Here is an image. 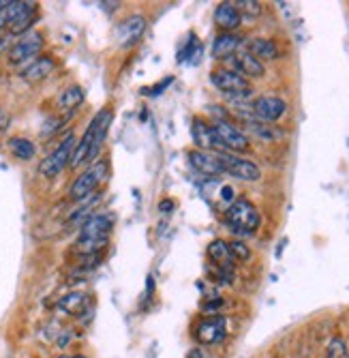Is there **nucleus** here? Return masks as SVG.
<instances>
[{
    "label": "nucleus",
    "mask_w": 349,
    "mask_h": 358,
    "mask_svg": "<svg viewBox=\"0 0 349 358\" xmlns=\"http://www.w3.org/2000/svg\"><path fill=\"white\" fill-rule=\"evenodd\" d=\"M114 227V217L112 215H92L80 225L77 234V251L82 255L97 253L105 249L110 243V234Z\"/></svg>",
    "instance_id": "f257e3e1"
},
{
    "label": "nucleus",
    "mask_w": 349,
    "mask_h": 358,
    "mask_svg": "<svg viewBox=\"0 0 349 358\" xmlns=\"http://www.w3.org/2000/svg\"><path fill=\"white\" fill-rule=\"evenodd\" d=\"M225 223L230 225V230L236 232V234H255L258 227L262 223V217L258 213V208L253 206L248 200L240 198V200H234L228 210H225Z\"/></svg>",
    "instance_id": "f03ea898"
},
{
    "label": "nucleus",
    "mask_w": 349,
    "mask_h": 358,
    "mask_svg": "<svg viewBox=\"0 0 349 358\" xmlns=\"http://www.w3.org/2000/svg\"><path fill=\"white\" fill-rule=\"evenodd\" d=\"M107 170H110L107 161H103V159L101 161H94V164L88 170H84L73 180V185L69 189V198L75 200V202H82V200L90 198V195L97 191V187L107 178Z\"/></svg>",
    "instance_id": "7ed1b4c3"
},
{
    "label": "nucleus",
    "mask_w": 349,
    "mask_h": 358,
    "mask_svg": "<svg viewBox=\"0 0 349 358\" xmlns=\"http://www.w3.org/2000/svg\"><path fill=\"white\" fill-rule=\"evenodd\" d=\"M210 82L216 90L223 92L228 99H248L253 86L246 78L234 73L232 69H216L210 73Z\"/></svg>",
    "instance_id": "20e7f679"
},
{
    "label": "nucleus",
    "mask_w": 349,
    "mask_h": 358,
    "mask_svg": "<svg viewBox=\"0 0 349 358\" xmlns=\"http://www.w3.org/2000/svg\"><path fill=\"white\" fill-rule=\"evenodd\" d=\"M75 144H77L75 136H73V134H67L65 140H62V142L56 146V150H52V152L41 161V164H39V174L45 176V178L58 176L62 170H65V168L71 164V157H73Z\"/></svg>",
    "instance_id": "39448f33"
},
{
    "label": "nucleus",
    "mask_w": 349,
    "mask_h": 358,
    "mask_svg": "<svg viewBox=\"0 0 349 358\" xmlns=\"http://www.w3.org/2000/svg\"><path fill=\"white\" fill-rule=\"evenodd\" d=\"M37 20H39L37 3H20V0H11L7 32H11L13 37H22L26 32H30V28H33V24Z\"/></svg>",
    "instance_id": "423d86ee"
},
{
    "label": "nucleus",
    "mask_w": 349,
    "mask_h": 358,
    "mask_svg": "<svg viewBox=\"0 0 349 358\" xmlns=\"http://www.w3.org/2000/svg\"><path fill=\"white\" fill-rule=\"evenodd\" d=\"M41 50H43V35L37 30H30L13 43L11 52H9V62L11 64H22V62H28V60H37Z\"/></svg>",
    "instance_id": "0eeeda50"
},
{
    "label": "nucleus",
    "mask_w": 349,
    "mask_h": 358,
    "mask_svg": "<svg viewBox=\"0 0 349 358\" xmlns=\"http://www.w3.org/2000/svg\"><path fill=\"white\" fill-rule=\"evenodd\" d=\"M218 159H221V164H223L225 174L234 178H240L246 182H255L262 178V170L258 168V164H253L248 159H240L232 152H218Z\"/></svg>",
    "instance_id": "6e6552de"
},
{
    "label": "nucleus",
    "mask_w": 349,
    "mask_h": 358,
    "mask_svg": "<svg viewBox=\"0 0 349 358\" xmlns=\"http://www.w3.org/2000/svg\"><path fill=\"white\" fill-rule=\"evenodd\" d=\"M228 335V324L223 315H210L204 317L198 327H195V339L200 341V345H214L221 343Z\"/></svg>",
    "instance_id": "1a4fd4ad"
},
{
    "label": "nucleus",
    "mask_w": 349,
    "mask_h": 358,
    "mask_svg": "<svg viewBox=\"0 0 349 358\" xmlns=\"http://www.w3.org/2000/svg\"><path fill=\"white\" fill-rule=\"evenodd\" d=\"M214 134L221 142V146H223V150L228 152H244L248 150V138L240 131L238 127H234L230 120L228 122H214L212 124Z\"/></svg>",
    "instance_id": "9d476101"
},
{
    "label": "nucleus",
    "mask_w": 349,
    "mask_h": 358,
    "mask_svg": "<svg viewBox=\"0 0 349 358\" xmlns=\"http://www.w3.org/2000/svg\"><path fill=\"white\" fill-rule=\"evenodd\" d=\"M188 164H191V168L204 176H221V174H225L223 170V164H221V159H218V152H206V150H191L188 152Z\"/></svg>",
    "instance_id": "9b49d317"
},
{
    "label": "nucleus",
    "mask_w": 349,
    "mask_h": 358,
    "mask_svg": "<svg viewBox=\"0 0 349 358\" xmlns=\"http://www.w3.org/2000/svg\"><path fill=\"white\" fill-rule=\"evenodd\" d=\"M285 112H288V103H285L281 96L264 94V96H258V99L253 101V114L264 122H274Z\"/></svg>",
    "instance_id": "f8f14e48"
},
{
    "label": "nucleus",
    "mask_w": 349,
    "mask_h": 358,
    "mask_svg": "<svg viewBox=\"0 0 349 358\" xmlns=\"http://www.w3.org/2000/svg\"><path fill=\"white\" fill-rule=\"evenodd\" d=\"M146 30L144 15H129L118 24V45L120 48H131L135 45Z\"/></svg>",
    "instance_id": "ddd939ff"
},
{
    "label": "nucleus",
    "mask_w": 349,
    "mask_h": 358,
    "mask_svg": "<svg viewBox=\"0 0 349 358\" xmlns=\"http://www.w3.org/2000/svg\"><path fill=\"white\" fill-rule=\"evenodd\" d=\"M191 138L198 146V150H206V152H225L223 146H221L212 124H206L204 120L195 118L191 124Z\"/></svg>",
    "instance_id": "4468645a"
},
{
    "label": "nucleus",
    "mask_w": 349,
    "mask_h": 358,
    "mask_svg": "<svg viewBox=\"0 0 349 358\" xmlns=\"http://www.w3.org/2000/svg\"><path fill=\"white\" fill-rule=\"evenodd\" d=\"M228 62L232 64V71L242 76V78H262L266 73L264 62H260L255 56H251L248 52H236L234 56L228 58Z\"/></svg>",
    "instance_id": "2eb2a0df"
},
{
    "label": "nucleus",
    "mask_w": 349,
    "mask_h": 358,
    "mask_svg": "<svg viewBox=\"0 0 349 358\" xmlns=\"http://www.w3.org/2000/svg\"><path fill=\"white\" fill-rule=\"evenodd\" d=\"M56 69V62H54V58H50V56H39L37 60H33L28 64V67L24 69V73H22V78L26 80V82H41V80H45V78H50V73Z\"/></svg>",
    "instance_id": "dca6fc26"
},
{
    "label": "nucleus",
    "mask_w": 349,
    "mask_h": 358,
    "mask_svg": "<svg viewBox=\"0 0 349 358\" xmlns=\"http://www.w3.org/2000/svg\"><path fill=\"white\" fill-rule=\"evenodd\" d=\"M214 22L218 28H223V32H232L242 24V15L234 7V3H221L214 11Z\"/></svg>",
    "instance_id": "f3484780"
},
{
    "label": "nucleus",
    "mask_w": 349,
    "mask_h": 358,
    "mask_svg": "<svg viewBox=\"0 0 349 358\" xmlns=\"http://www.w3.org/2000/svg\"><path fill=\"white\" fill-rule=\"evenodd\" d=\"M242 39L234 32H221V35L212 41V56L214 58H230L236 54V50L240 48Z\"/></svg>",
    "instance_id": "a211bd4d"
},
{
    "label": "nucleus",
    "mask_w": 349,
    "mask_h": 358,
    "mask_svg": "<svg viewBox=\"0 0 349 358\" xmlns=\"http://www.w3.org/2000/svg\"><path fill=\"white\" fill-rule=\"evenodd\" d=\"M246 52L251 56H255L260 62L262 60H274L279 58V48L272 39H264V37H253L246 41Z\"/></svg>",
    "instance_id": "6ab92c4d"
},
{
    "label": "nucleus",
    "mask_w": 349,
    "mask_h": 358,
    "mask_svg": "<svg viewBox=\"0 0 349 358\" xmlns=\"http://www.w3.org/2000/svg\"><path fill=\"white\" fill-rule=\"evenodd\" d=\"M86 305H88V296L84 294V292H71V294L62 296L58 301V309L67 315H82Z\"/></svg>",
    "instance_id": "aec40b11"
},
{
    "label": "nucleus",
    "mask_w": 349,
    "mask_h": 358,
    "mask_svg": "<svg viewBox=\"0 0 349 358\" xmlns=\"http://www.w3.org/2000/svg\"><path fill=\"white\" fill-rule=\"evenodd\" d=\"M84 88L82 86H69L67 90H62V94L58 96V106L62 110H75L77 106H82L84 101Z\"/></svg>",
    "instance_id": "412c9836"
},
{
    "label": "nucleus",
    "mask_w": 349,
    "mask_h": 358,
    "mask_svg": "<svg viewBox=\"0 0 349 358\" xmlns=\"http://www.w3.org/2000/svg\"><path fill=\"white\" fill-rule=\"evenodd\" d=\"M244 124H246V129H248L251 134H255L258 138H262V140H266V142H272L274 138H279V136H281L279 131H274L272 124H266V122H264V120H260L258 116H253V118L244 120Z\"/></svg>",
    "instance_id": "4be33fe9"
},
{
    "label": "nucleus",
    "mask_w": 349,
    "mask_h": 358,
    "mask_svg": "<svg viewBox=\"0 0 349 358\" xmlns=\"http://www.w3.org/2000/svg\"><path fill=\"white\" fill-rule=\"evenodd\" d=\"M208 255H210L212 262H216L221 268H230L232 255H230V249H228V243L225 241H212L208 245Z\"/></svg>",
    "instance_id": "5701e85b"
},
{
    "label": "nucleus",
    "mask_w": 349,
    "mask_h": 358,
    "mask_svg": "<svg viewBox=\"0 0 349 358\" xmlns=\"http://www.w3.org/2000/svg\"><path fill=\"white\" fill-rule=\"evenodd\" d=\"M9 148H11L13 157L20 159V161H30V159L35 157V152H37L35 144L30 142V140H26V138H11L9 140Z\"/></svg>",
    "instance_id": "b1692460"
},
{
    "label": "nucleus",
    "mask_w": 349,
    "mask_h": 358,
    "mask_svg": "<svg viewBox=\"0 0 349 358\" xmlns=\"http://www.w3.org/2000/svg\"><path fill=\"white\" fill-rule=\"evenodd\" d=\"M198 56H202V43L191 35V39H188L184 50H180V54H178V62H186V60L198 62Z\"/></svg>",
    "instance_id": "393cba45"
},
{
    "label": "nucleus",
    "mask_w": 349,
    "mask_h": 358,
    "mask_svg": "<svg viewBox=\"0 0 349 358\" xmlns=\"http://www.w3.org/2000/svg\"><path fill=\"white\" fill-rule=\"evenodd\" d=\"M234 7L238 9L240 15H248V17H258L262 13V3H258V0H238V3H234Z\"/></svg>",
    "instance_id": "a878e982"
},
{
    "label": "nucleus",
    "mask_w": 349,
    "mask_h": 358,
    "mask_svg": "<svg viewBox=\"0 0 349 358\" xmlns=\"http://www.w3.org/2000/svg\"><path fill=\"white\" fill-rule=\"evenodd\" d=\"M228 249H230L232 259H240V262H246V259L251 257V249H248L242 241H232V243H228Z\"/></svg>",
    "instance_id": "bb28decb"
},
{
    "label": "nucleus",
    "mask_w": 349,
    "mask_h": 358,
    "mask_svg": "<svg viewBox=\"0 0 349 358\" xmlns=\"http://www.w3.org/2000/svg\"><path fill=\"white\" fill-rule=\"evenodd\" d=\"M328 358H347V345L341 337L332 339L330 345H328V352H326Z\"/></svg>",
    "instance_id": "cd10ccee"
},
{
    "label": "nucleus",
    "mask_w": 349,
    "mask_h": 358,
    "mask_svg": "<svg viewBox=\"0 0 349 358\" xmlns=\"http://www.w3.org/2000/svg\"><path fill=\"white\" fill-rule=\"evenodd\" d=\"M13 43H15V37L11 35V32H7V30L0 32V56L9 54L11 48H13Z\"/></svg>",
    "instance_id": "c85d7f7f"
},
{
    "label": "nucleus",
    "mask_w": 349,
    "mask_h": 358,
    "mask_svg": "<svg viewBox=\"0 0 349 358\" xmlns=\"http://www.w3.org/2000/svg\"><path fill=\"white\" fill-rule=\"evenodd\" d=\"M172 84V78H168V80H161L156 86H152V88H144V94H150V96H156V94H161L163 92V88H168Z\"/></svg>",
    "instance_id": "c756f323"
},
{
    "label": "nucleus",
    "mask_w": 349,
    "mask_h": 358,
    "mask_svg": "<svg viewBox=\"0 0 349 358\" xmlns=\"http://www.w3.org/2000/svg\"><path fill=\"white\" fill-rule=\"evenodd\" d=\"M60 122H62V118H50V120H47V127H43V136H50V134H54L56 129L60 127Z\"/></svg>",
    "instance_id": "7c9ffc66"
},
{
    "label": "nucleus",
    "mask_w": 349,
    "mask_h": 358,
    "mask_svg": "<svg viewBox=\"0 0 349 358\" xmlns=\"http://www.w3.org/2000/svg\"><path fill=\"white\" fill-rule=\"evenodd\" d=\"M221 200H225V202L232 204V202H234V189L228 187V185H225V187H221Z\"/></svg>",
    "instance_id": "2f4dec72"
},
{
    "label": "nucleus",
    "mask_w": 349,
    "mask_h": 358,
    "mask_svg": "<svg viewBox=\"0 0 349 358\" xmlns=\"http://www.w3.org/2000/svg\"><path fill=\"white\" fill-rule=\"evenodd\" d=\"M9 124H11V116L0 108V131H5V129H9Z\"/></svg>",
    "instance_id": "473e14b6"
},
{
    "label": "nucleus",
    "mask_w": 349,
    "mask_h": 358,
    "mask_svg": "<svg viewBox=\"0 0 349 358\" xmlns=\"http://www.w3.org/2000/svg\"><path fill=\"white\" fill-rule=\"evenodd\" d=\"M176 204H174V200H163L161 204H158V210L161 213H172V208H174Z\"/></svg>",
    "instance_id": "72a5a7b5"
},
{
    "label": "nucleus",
    "mask_w": 349,
    "mask_h": 358,
    "mask_svg": "<svg viewBox=\"0 0 349 358\" xmlns=\"http://www.w3.org/2000/svg\"><path fill=\"white\" fill-rule=\"evenodd\" d=\"M186 358H206V352L202 348H193L191 352L186 354Z\"/></svg>",
    "instance_id": "f704fd0d"
},
{
    "label": "nucleus",
    "mask_w": 349,
    "mask_h": 358,
    "mask_svg": "<svg viewBox=\"0 0 349 358\" xmlns=\"http://www.w3.org/2000/svg\"><path fill=\"white\" fill-rule=\"evenodd\" d=\"M221 305H223V301H212V303H206L204 305V311H214L216 307H221Z\"/></svg>",
    "instance_id": "c9c22d12"
},
{
    "label": "nucleus",
    "mask_w": 349,
    "mask_h": 358,
    "mask_svg": "<svg viewBox=\"0 0 349 358\" xmlns=\"http://www.w3.org/2000/svg\"><path fill=\"white\" fill-rule=\"evenodd\" d=\"M11 5V0H0V11H5Z\"/></svg>",
    "instance_id": "e433bc0d"
},
{
    "label": "nucleus",
    "mask_w": 349,
    "mask_h": 358,
    "mask_svg": "<svg viewBox=\"0 0 349 358\" xmlns=\"http://www.w3.org/2000/svg\"><path fill=\"white\" fill-rule=\"evenodd\" d=\"M71 358H86V356H71Z\"/></svg>",
    "instance_id": "4c0bfd02"
},
{
    "label": "nucleus",
    "mask_w": 349,
    "mask_h": 358,
    "mask_svg": "<svg viewBox=\"0 0 349 358\" xmlns=\"http://www.w3.org/2000/svg\"><path fill=\"white\" fill-rule=\"evenodd\" d=\"M58 358H71V356H58Z\"/></svg>",
    "instance_id": "58836bf2"
}]
</instances>
